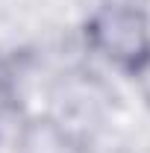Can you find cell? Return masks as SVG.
<instances>
[{
  "instance_id": "1",
  "label": "cell",
  "mask_w": 150,
  "mask_h": 153,
  "mask_svg": "<svg viewBox=\"0 0 150 153\" xmlns=\"http://www.w3.org/2000/svg\"><path fill=\"white\" fill-rule=\"evenodd\" d=\"M85 36L97 53L127 74H138L150 65V24L138 9L103 6L88 21Z\"/></svg>"
}]
</instances>
